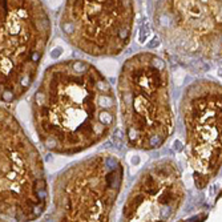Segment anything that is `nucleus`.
<instances>
[{
    "label": "nucleus",
    "mask_w": 222,
    "mask_h": 222,
    "mask_svg": "<svg viewBox=\"0 0 222 222\" xmlns=\"http://www.w3.org/2000/svg\"><path fill=\"white\" fill-rule=\"evenodd\" d=\"M32 123L52 153L72 156L99 145L117 124V99L108 79L85 60L44 71L32 97Z\"/></svg>",
    "instance_id": "1"
},
{
    "label": "nucleus",
    "mask_w": 222,
    "mask_h": 222,
    "mask_svg": "<svg viewBox=\"0 0 222 222\" xmlns=\"http://www.w3.org/2000/svg\"><path fill=\"white\" fill-rule=\"evenodd\" d=\"M117 96L128 146L154 150L168 141L174 119L170 76L164 59L152 52H140L127 59L119 75Z\"/></svg>",
    "instance_id": "2"
},
{
    "label": "nucleus",
    "mask_w": 222,
    "mask_h": 222,
    "mask_svg": "<svg viewBox=\"0 0 222 222\" xmlns=\"http://www.w3.org/2000/svg\"><path fill=\"white\" fill-rule=\"evenodd\" d=\"M51 35L41 0H0V103H16L31 89Z\"/></svg>",
    "instance_id": "3"
},
{
    "label": "nucleus",
    "mask_w": 222,
    "mask_h": 222,
    "mask_svg": "<svg viewBox=\"0 0 222 222\" xmlns=\"http://www.w3.org/2000/svg\"><path fill=\"white\" fill-rule=\"evenodd\" d=\"M48 206L41 154L15 116L0 105V217L35 221Z\"/></svg>",
    "instance_id": "4"
},
{
    "label": "nucleus",
    "mask_w": 222,
    "mask_h": 222,
    "mask_svg": "<svg viewBox=\"0 0 222 222\" xmlns=\"http://www.w3.org/2000/svg\"><path fill=\"white\" fill-rule=\"evenodd\" d=\"M124 184V165L116 154L101 152L73 162L52 184V219L107 222Z\"/></svg>",
    "instance_id": "5"
},
{
    "label": "nucleus",
    "mask_w": 222,
    "mask_h": 222,
    "mask_svg": "<svg viewBox=\"0 0 222 222\" xmlns=\"http://www.w3.org/2000/svg\"><path fill=\"white\" fill-rule=\"evenodd\" d=\"M134 0H65L59 25L65 40L92 57H113L129 45Z\"/></svg>",
    "instance_id": "6"
},
{
    "label": "nucleus",
    "mask_w": 222,
    "mask_h": 222,
    "mask_svg": "<svg viewBox=\"0 0 222 222\" xmlns=\"http://www.w3.org/2000/svg\"><path fill=\"white\" fill-rule=\"evenodd\" d=\"M153 24L178 57L199 63L221 60V0H154Z\"/></svg>",
    "instance_id": "7"
},
{
    "label": "nucleus",
    "mask_w": 222,
    "mask_h": 222,
    "mask_svg": "<svg viewBox=\"0 0 222 222\" xmlns=\"http://www.w3.org/2000/svg\"><path fill=\"white\" fill-rule=\"evenodd\" d=\"M221 84L197 80L185 89L180 113L185 154L198 189L206 188L221 169Z\"/></svg>",
    "instance_id": "8"
},
{
    "label": "nucleus",
    "mask_w": 222,
    "mask_h": 222,
    "mask_svg": "<svg viewBox=\"0 0 222 222\" xmlns=\"http://www.w3.org/2000/svg\"><path fill=\"white\" fill-rule=\"evenodd\" d=\"M185 197L178 165L164 158L141 172L127 195L121 217L127 222L170 221L180 211Z\"/></svg>",
    "instance_id": "9"
},
{
    "label": "nucleus",
    "mask_w": 222,
    "mask_h": 222,
    "mask_svg": "<svg viewBox=\"0 0 222 222\" xmlns=\"http://www.w3.org/2000/svg\"><path fill=\"white\" fill-rule=\"evenodd\" d=\"M0 221H3V219H1V217H0Z\"/></svg>",
    "instance_id": "10"
}]
</instances>
